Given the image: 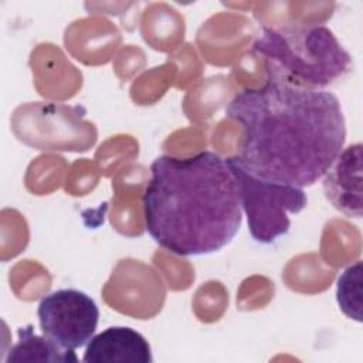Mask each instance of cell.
Segmentation results:
<instances>
[{"mask_svg":"<svg viewBox=\"0 0 363 363\" xmlns=\"http://www.w3.org/2000/svg\"><path fill=\"white\" fill-rule=\"evenodd\" d=\"M268 79L295 88L325 91L353 68L350 54L326 26L264 27L252 44Z\"/></svg>","mask_w":363,"mask_h":363,"instance_id":"obj_3","label":"cell"},{"mask_svg":"<svg viewBox=\"0 0 363 363\" xmlns=\"http://www.w3.org/2000/svg\"><path fill=\"white\" fill-rule=\"evenodd\" d=\"M362 143L343 149L323 176V190L332 206L346 217L363 214Z\"/></svg>","mask_w":363,"mask_h":363,"instance_id":"obj_6","label":"cell"},{"mask_svg":"<svg viewBox=\"0 0 363 363\" xmlns=\"http://www.w3.org/2000/svg\"><path fill=\"white\" fill-rule=\"evenodd\" d=\"M362 289H363V262L356 261L347 267L336 282V301L339 309L349 319L362 322Z\"/></svg>","mask_w":363,"mask_h":363,"instance_id":"obj_9","label":"cell"},{"mask_svg":"<svg viewBox=\"0 0 363 363\" xmlns=\"http://www.w3.org/2000/svg\"><path fill=\"white\" fill-rule=\"evenodd\" d=\"M227 162L238 184L241 208L247 216L252 240L267 245L288 234L289 216L306 207L308 197L303 189L257 179L247 173L234 157H227Z\"/></svg>","mask_w":363,"mask_h":363,"instance_id":"obj_4","label":"cell"},{"mask_svg":"<svg viewBox=\"0 0 363 363\" xmlns=\"http://www.w3.org/2000/svg\"><path fill=\"white\" fill-rule=\"evenodd\" d=\"M82 360L85 363H150L149 342L129 326H111L91 337Z\"/></svg>","mask_w":363,"mask_h":363,"instance_id":"obj_7","label":"cell"},{"mask_svg":"<svg viewBox=\"0 0 363 363\" xmlns=\"http://www.w3.org/2000/svg\"><path fill=\"white\" fill-rule=\"evenodd\" d=\"M44 336L64 350L74 352L94 336L99 309L95 301L78 289H57L45 295L37 309Z\"/></svg>","mask_w":363,"mask_h":363,"instance_id":"obj_5","label":"cell"},{"mask_svg":"<svg viewBox=\"0 0 363 363\" xmlns=\"http://www.w3.org/2000/svg\"><path fill=\"white\" fill-rule=\"evenodd\" d=\"M225 112L242 126L241 149L233 157L247 173L271 183L315 184L346 140L340 101L329 91L267 79L238 91Z\"/></svg>","mask_w":363,"mask_h":363,"instance_id":"obj_1","label":"cell"},{"mask_svg":"<svg viewBox=\"0 0 363 363\" xmlns=\"http://www.w3.org/2000/svg\"><path fill=\"white\" fill-rule=\"evenodd\" d=\"M18 340L7 352L4 363L14 362H51V363H77L75 352L64 350L47 336H38L33 332V326L18 328Z\"/></svg>","mask_w":363,"mask_h":363,"instance_id":"obj_8","label":"cell"},{"mask_svg":"<svg viewBox=\"0 0 363 363\" xmlns=\"http://www.w3.org/2000/svg\"><path fill=\"white\" fill-rule=\"evenodd\" d=\"M142 207L147 234L180 257L223 250L242 221L235 176L227 159L210 150L156 157Z\"/></svg>","mask_w":363,"mask_h":363,"instance_id":"obj_2","label":"cell"}]
</instances>
